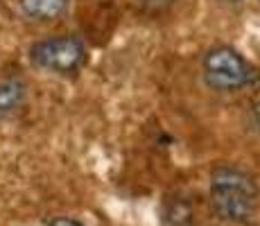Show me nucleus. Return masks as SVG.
<instances>
[{"label": "nucleus", "mask_w": 260, "mask_h": 226, "mask_svg": "<svg viewBox=\"0 0 260 226\" xmlns=\"http://www.w3.org/2000/svg\"><path fill=\"white\" fill-rule=\"evenodd\" d=\"M208 202L217 219L226 224H247L256 217L260 185L247 170L217 165L208 177Z\"/></svg>", "instance_id": "f257e3e1"}, {"label": "nucleus", "mask_w": 260, "mask_h": 226, "mask_svg": "<svg viewBox=\"0 0 260 226\" xmlns=\"http://www.w3.org/2000/svg\"><path fill=\"white\" fill-rule=\"evenodd\" d=\"M204 86L219 95H233L260 84V70L233 45H213L202 57Z\"/></svg>", "instance_id": "f03ea898"}, {"label": "nucleus", "mask_w": 260, "mask_h": 226, "mask_svg": "<svg viewBox=\"0 0 260 226\" xmlns=\"http://www.w3.org/2000/svg\"><path fill=\"white\" fill-rule=\"evenodd\" d=\"M27 59L34 68L59 77H73L86 66L88 48L77 34H57L32 43Z\"/></svg>", "instance_id": "7ed1b4c3"}, {"label": "nucleus", "mask_w": 260, "mask_h": 226, "mask_svg": "<svg viewBox=\"0 0 260 226\" xmlns=\"http://www.w3.org/2000/svg\"><path fill=\"white\" fill-rule=\"evenodd\" d=\"M73 0H18V9L32 23H52L66 16Z\"/></svg>", "instance_id": "20e7f679"}, {"label": "nucleus", "mask_w": 260, "mask_h": 226, "mask_svg": "<svg viewBox=\"0 0 260 226\" xmlns=\"http://www.w3.org/2000/svg\"><path fill=\"white\" fill-rule=\"evenodd\" d=\"M25 95H27V86L21 79L9 77L0 82V122L12 118L23 107Z\"/></svg>", "instance_id": "39448f33"}, {"label": "nucleus", "mask_w": 260, "mask_h": 226, "mask_svg": "<svg viewBox=\"0 0 260 226\" xmlns=\"http://www.w3.org/2000/svg\"><path fill=\"white\" fill-rule=\"evenodd\" d=\"M161 226H194V208L186 197H170L161 206Z\"/></svg>", "instance_id": "423d86ee"}, {"label": "nucleus", "mask_w": 260, "mask_h": 226, "mask_svg": "<svg viewBox=\"0 0 260 226\" xmlns=\"http://www.w3.org/2000/svg\"><path fill=\"white\" fill-rule=\"evenodd\" d=\"M134 3H136L138 9H143V12L158 14V12H166V9H170L172 5H177L179 0H134Z\"/></svg>", "instance_id": "0eeeda50"}, {"label": "nucleus", "mask_w": 260, "mask_h": 226, "mask_svg": "<svg viewBox=\"0 0 260 226\" xmlns=\"http://www.w3.org/2000/svg\"><path fill=\"white\" fill-rule=\"evenodd\" d=\"M247 122H249V129H251V132L256 134V136H260V98L253 100L251 107H249Z\"/></svg>", "instance_id": "6e6552de"}, {"label": "nucleus", "mask_w": 260, "mask_h": 226, "mask_svg": "<svg viewBox=\"0 0 260 226\" xmlns=\"http://www.w3.org/2000/svg\"><path fill=\"white\" fill-rule=\"evenodd\" d=\"M46 226H86L84 222H79V219L75 217H66V215H59V217H52Z\"/></svg>", "instance_id": "1a4fd4ad"}, {"label": "nucleus", "mask_w": 260, "mask_h": 226, "mask_svg": "<svg viewBox=\"0 0 260 226\" xmlns=\"http://www.w3.org/2000/svg\"><path fill=\"white\" fill-rule=\"evenodd\" d=\"M222 5H229V7H236V5H242L244 0H219Z\"/></svg>", "instance_id": "9d476101"}]
</instances>
